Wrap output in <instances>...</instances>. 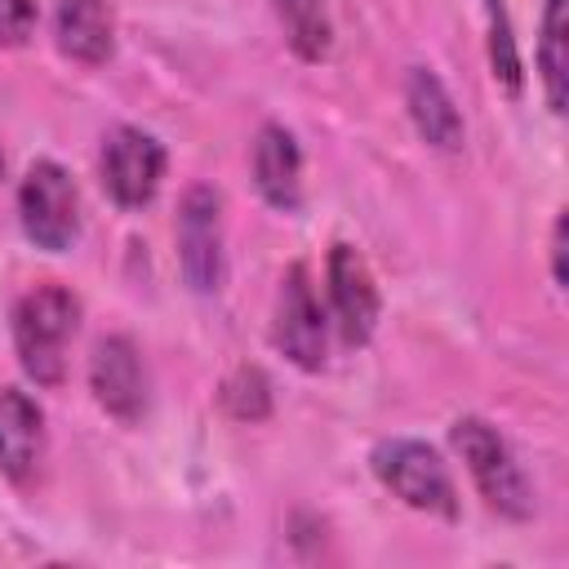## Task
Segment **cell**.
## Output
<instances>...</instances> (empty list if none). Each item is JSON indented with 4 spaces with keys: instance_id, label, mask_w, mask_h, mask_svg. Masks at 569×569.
<instances>
[{
    "instance_id": "1",
    "label": "cell",
    "mask_w": 569,
    "mask_h": 569,
    "mask_svg": "<svg viewBox=\"0 0 569 569\" xmlns=\"http://www.w3.org/2000/svg\"><path fill=\"white\" fill-rule=\"evenodd\" d=\"M80 325V298L67 284H36L13 307L18 365L36 387H58L67 378V342Z\"/></svg>"
},
{
    "instance_id": "2",
    "label": "cell",
    "mask_w": 569,
    "mask_h": 569,
    "mask_svg": "<svg viewBox=\"0 0 569 569\" xmlns=\"http://www.w3.org/2000/svg\"><path fill=\"white\" fill-rule=\"evenodd\" d=\"M453 449L462 453L476 489L485 493V502L507 516V520H525L533 511V489L516 462V453L507 449V440L485 422V418H458L453 422Z\"/></svg>"
},
{
    "instance_id": "3",
    "label": "cell",
    "mask_w": 569,
    "mask_h": 569,
    "mask_svg": "<svg viewBox=\"0 0 569 569\" xmlns=\"http://www.w3.org/2000/svg\"><path fill=\"white\" fill-rule=\"evenodd\" d=\"M18 218L36 249L62 253L80 236V191L53 160H36L18 187Z\"/></svg>"
},
{
    "instance_id": "4",
    "label": "cell",
    "mask_w": 569,
    "mask_h": 569,
    "mask_svg": "<svg viewBox=\"0 0 569 569\" xmlns=\"http://www.w3.org/2000/svg\"><path fill=\"white\" fill-rule=\"evenodd\" d=\"M373 471L378 480L413 511L427 516H458V493L449 480V467L440 462V453L422 440H382L373 449Z\"/></svg>"
},
{
    "instance_id": "5",
    "label": "cell",
    "mask_w": 569,
    "mask_h": 569,
    "mask_svg": "<svg viewBox=\"0 0 569 569\" xmlns=\"http://www.w3.org/2000/svg\"><path fill=\"white\" fill-rule=\"evenodd\" d=\"M178 267L196 293H218L222 284V196L213 187H191L178 209Z\"/></svg>"
},
{
    "instance_id": "6",
    "label": "cell",
    "mask_w": 569,
    "mask_h": 569,
    "mask_svg": "<svg viewBox=\"0 0 569 569\" xmlns=\"http://www.w3.org/2000/svg\"><path fill=\"white\" fill-rule=\"evenodd\" d=\"M98 173H102V187L107 196L120 204V209H142L156 191H160V178H164V147L133 129V124H120L107 133L102 142V160H98Z\"/></svg>"
},
{
    "instance_id": "7",
    "label": "cell",
    "mask_w": 569,
    "mask_h": 569,
    "mask_svg": "<svg viewBox=\"0 0 569 569\" xmlns=\"http://www.w3.org/2000/svg\"><path fill=\"white\" fill-rule=\"evenodd\" d=\"M271 338L298 369H320L325 365V316H320V302L307 284V267L284 271L280 293H276Z\"/></svg>"
},
{
    "instance_id": "8",
    "label": "cell",
    "mask_w": 569,
    "mask_h": 569,
    "mask_svg": "<svg viewBox=\"0 0 569 569\" xmlns=\"http://www.w3.org/2000/svg\"><path fill=\"white\" fill-rule=\"evenodd\" d=\"M89 387H93V400L116 422H138L147 409V373H142L138 347L120 333L102 338L89 356Z\"/></svg>"
},
{
    "instance_id": "9",
    "label": "cell",
    "mask_w": 569,
    "mask_h": 569,
    "mask_svg": "<svg viewBox=\"0 0 569 569\" xmlns=\"http://www.w3.org/2000/svg\"><path fill=\"white\" fill-rule=\"evenodd\" d=\"M329 302H333L342 342H351V347L369 342V333L378 325V284L351 244L329 249Z\"/></svg>"
},
{
    "instance_id": "10",
    "label": "cell",
    "mask_w": 569,
    "mask_h": 569,
    "mask_svg": "<svg viewBox=\"0 0 569 569\" xmlns=\"http://www.w3.org/2000/svg\"><path fill=\"white\" fill-rule=\"evenodd\" d=\"M40 453H44V413H40V405L27 391L4 387L0 391V471L13 485H27L40 467Z\"/></svg>"
},
{
    "instance_id": "11",
    "label": "cell",
    "mask_w": 569,
    "mask_h": 569,
    "mask_svg": "<svg viewBox=\"0 0 569 569\" xmlns=\"http://www.w3.org/2000/svg\"><path fill=\"white\" fill-rule=\"evenodd\" d=\"M253 182L271 209L293 213L302 204V156L284 124H262L253 138Z\"/></svg>"
},
{
    "instance_id": "12",
    "label": "cell",
    "mask_w": 569,
    "mask_h": 569,
    "mask_svg": "<svg viewBox=\"0 0 569 569\" xmlns=\"http://www.w3.org/2000/svg\"><path fill=\"white\" fill-rule=\"evenodd\" d=\"M53 36H58V49L76 62H107L111 49H116V18H111V4L107 0H58V13H53Z\"/></svg>"
},
{
    "instance_id": "13",
    "label": "cell",
    "mask_w": 569,
    "mask_h": 569,
    "mask_svg": "<svg viewBox=\"0 0 569 569\" xmlns=\"http://www.w3.org/2000/svg\"><path fill=\"white\" fill-rule=\"evenodd\" d=\"M405 102H409V116H413L418 133H422L431 147H440V151H458V147H462V116H458L449 89H445L427 67H413V71H409Z\"/></svg>"
},
{
    "instance_id": "14",
    "label": "cell",
    "mask_w": 569,
    "mask_h": 569,
    "mask_svg": "<svg viewBox=\"0 0 569 569\" xmlns=\"http://www.w3.org/2000/svg\"><path fill=\"white\" fill-rule=\"evenodd\" d=\"M569 0H547L542 9V36H538V71L547 89V107L565 111V76H569Z\"/></svg>"
},
{
    "instance_id": "15",
    "label": "cell",
    "mask_w": 569,
    "mask_h": 569,
    "mask_svg": "<svg viewBox=\"0 0 569 569\" xmlns=\"http://www.w3.org/2000/svg\"><path fill=\"white\" fill-rule=\"evenodd\" d=\"M280 27H284V40L298 58L307 62H320L329 53V9L325 0H271Z\"/></svg>"
},
{
    "instance_id": "16",
    "label": "cell",
    "mask_w": 569,
    "mask_h": 569,
    "mask_svg": "<svg viewBox=\"0 0 569 569\" xmlns=\"http://www.w3.org/2000/svg\"><path fill=\"white\" fill-rule=\"evenodd\" d=\"M222 400H227V409L236 418H249V422L262 418L267 413V382H262V373L258 369H236V378L227 382Z\"/></svg>"
},
{
    "instance_id": "17",
    "label": "cell",
    "mask_w": 569,
    "mask_h": 569,
    "mask_svg": "<svg viewBox=\"0 0 569 569\" xmlns=\"http://www.w3.org/2000/svg\"><path fill=\"white\" fill-rule=\"evenodd\" d=\"M36 31V4L31 0H0V49L27 44Z\"/></svg>"
},
{
    "instance_id": "18",
    "label": "cell",
    "mask_w": 569,
    "mask_h": 569,
    "mask_svg": "<svg viewBox=\"0 0 569 569\" xmlns=\"http://www.w3.org/2000/svg\"><path fill=\"white\" fill-rule=\"evenodd\" d=\"M551 276H556V284L565 289V213H560L556 227H551Z\"/></svg>"
},
{
    "instance_id": "19",
    "label": "cell",
    "mask_w": 569,
    "mask_h": 569,
    "mask_svg": "<svg viewBox=\"0 0 569 569\" xmlns=\"http://www.w3.org/2000/svg\"><path fill=\"white\" fill-rule=\"evenodd\" d=\"M489 18H493V27H502L507 18H502V0H489Z\"/></svg>"
},
{
    "instance_id": "20",
    "label": "cell",
    "mask_w": 569,
    "mask_h": 569,
    "mask_svg": "<svg viewBox=\"0 0 569 569\" xmlns=\"http://www.w3.org/2000/svg\"><path fill=\"white\" fill-rule=\"evenodd\" d=\"M0 173H4V151H0Z\"/></svg>"
}]
</instances>
